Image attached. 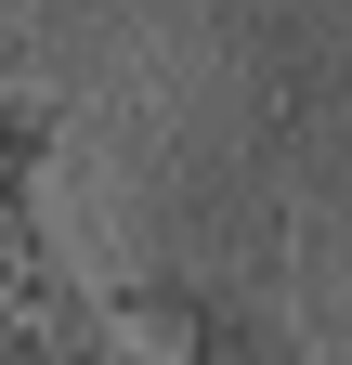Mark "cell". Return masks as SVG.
<instances>
[{"label": "cell", "instance_id": "7a4b0ae2", "mask_svg": "<svg viewBox=\"0 0 352 365\" xmlns=\"http://www.w3.org/2000/svg\"><path fill=\"white\" fill-rule=\"evenodd\" d=\"M170 313H183V352H157V365H314V339L274 287H170Z\"/></svg>", "mask_w": 352, "mask_h": 365}, {"label": "cell", "instance_id": "6da1fadb", "mask_svg": "<svg viewBox=\"0 0 352 365\" xmlns=\"http://www.w3.org/2000/svg\"><path fill=\"white\" fill-rule=\"evenodd\" d=\"M66 91H0V365H157L53 222Z\"/></svg>", "mask_w": 352, "mask_h": 365}]
</instances>
